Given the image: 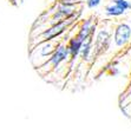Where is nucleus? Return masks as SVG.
<instances>
[{"label": "nucleus", "mask_w": 131, "mask_h": 131, "mask_svg": "<svg viewBox=\"0 0 131 131\" xmlns=\"http://www.w3.org/2000/svg\"><path fill=\"white\" fill-rule=\"evenodd\" d=\"M113 26L115 24H112L111 21L99 24V26H97V31L93 37L91 58H90L92 63L109 51L110 46H111V40H112Z\"/></svg>", "instance_id": "f257e3e1"}, {"label": "nucleus", "mask_w": 131, "mask_h": 131, "mask_svg": "<svg viewBox=\"0 0 131 131\" xmlns=\"http://www.w3.org/2000/svg\"><path fill=\"white\" fill-rule=\"evenodd\" d=\"M67 60H70V53H69V49L66 45V40H63L56 49V51L52 53L51 57L39 67H37L36 70L41 77H46L50 73L54 72L63 63Z\"/></svg>", "instance_id": "f03ea898"}, {"label": "nucleus", "mask_w": 131, "mask_h": 131, "mask_svg": "<svg viewBox=\"0 0 131 131\" xmlns=\"http://www.w3.org/2000/svg\"><path fill=\"white\" fill-rule=\"evenodd\" d=\"M74 23H76V19H67V20H60V21H56L53 24H50L46 28L38 32V34L34 37V39H32L33 43L31 44V47H33V46H36L39 43L46 41V40L60 38L69 28L72 27Z\"/></svg>", "instance_id": "7ed1b4c3"}, {"label": "nucleus", "mask_w": 131, "mask_h": 131, "mask_svg": "<svg viewBox=\"0 0 131 131\" xmlns=\"http://www.w3.org/2000/svg\"><path fill=\"white\" fill-rule=\"evenodd\" d=\"M131 44V21L128 20H122L117 23L113 26L112 30V40H111V47H116V50H121L128 47Z\"/></svg>", "instance_id": "20e7f679"}, {"label": "nucleus", "mask_w": 131, "mask_h": 131, "mask_svg": "<svg viewBox=\"0 0 131 131\" xmlns=\"http://www.w3.org/2000/svg\"><path fill=\"white\" fill-rule=\"evenodd\" d=\"M92 44H93V37H89L88 39L84 40V43L82 44L79 56H78V58H80L82 61L90 60L92 53Z\"/></svg>", "instance_id": "39448f33"}, {"label": "nucleus", "mask_w": 131, "mask_h": 131, "mask_svg": "<svg viewBox=\"0 0 131 131\" xmlns=\"http://www.w3.org/2000/svg\"><path fill=\"white\" fill-rule=\"evenodd\" d=\"M125 11L123 8H121L119 6L115 5V4H109L105 6V14L110 18H119V17H122V15L125 14Z\"/></svg>", "instance_id": "423d86ee"}, {"label": "nucleus", "mask_w": 131, "mask_h": 131, "mask_svg": "<svg viewBox=\"0 0 131 131\" xmlns=\"http://www.w3.org/2000/svg\"><path fill=\"white\" fill-rule=\"evenodd\" d=\"M111 3L119 6L121 8H123L126 12V11H130L131 8V3L129 0H111Z\"/></svg>", "instance_id": "0eeeda50"}, {"label": "nucleus", "mask_w": 131, "mask_h": 131, "mask_svg": "<svg viewBox=\"0 0 131 131\" xmlns=\"http://www.w3.org/2000/svg\"><path fill=\"white\" fill-rule=\"evenodd\" d=\"M85 4H86V7H88V8L93 9V8H97V7L101 5L102 0H86Z\"/></svg>", "instance_id": "6e6552de"}, {"label": "nucleus", "mask_w": 131, "mask_h": 131, "mask_svg": "<svg viewBox=\"0 0 131 131\" xmlns=\"http://www.w3.org/2000/svg\"><path fill=\"white\" fill-rule=\"evenodd\" d=\"M130 11H131V8H130Z\"/></svg>", "instance_id": "1a4fd4ad"}]
</instances>
